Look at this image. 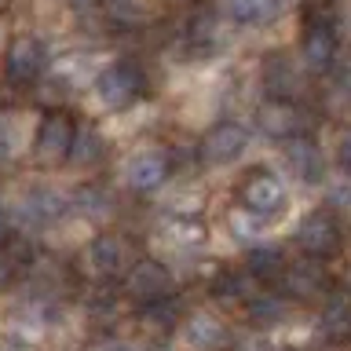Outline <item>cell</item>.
Segmentation results:
<instances>
[{
  "label": "cell",
  "mask_w": 351,
  "mask_h": 351,
  "mask_svg": "<svg viewBox=\"0 0 351 351\" xmlns=\"http://www.w3.org/2000/svg\"><path fill=\"white\" fill-rule=\"evenodd\" d=\"M169 176V154L158 147H143L125 161V183L132 191H154Z\"/></svg>",
  "instance_id": "7"
},
{
  "label": "cell",
  "mask_w": 351,
  "mask_h": 351,
  "mask_svg": "<svg viewBox=\"0 0 351 351\" xmlns=\"http://www.w3.org/2000/svg\"><path fill=\"white\" fill-rule=\"evenodd\" d=\"M8 238V213H4V202H0V241Z\"/></svg>",
  "instance_id": "29"
},
{
  "label": "cell",
  "mask_w": 351,
  "mask_h": 351,
  "mask_svg": "<svg viewBox=\"0 0 351 351\" xmlns=\"http://www.w3.org/2000/svg\"><path fill=\"white\" fill-rule=\"evenodd\" d=\"M241 208H245L249 216H256L260 223H267V219L282 216L285 213V183L278 180V176L271 172H249V180L241 183Z\"/></svg>",
  "instance_id": "1"
},
{
  "label": "cell",
  "mask_w": 351,
  "mask_h": 351,
  "mask_svg": "<svg viewBox=\"0 0 351 351\" xmlns=\"http://www.w3.org/2000/svg\"><path fill=\"white\" fill-rule=\"evenodd\" d=\"M40 70H44V48H40V40L19 37V40L8 48V59H4L8 81L29 84V81H37V77H40Z\"/></svg>",
  "instance_id": "10"
},
{
  "label": "cell",
  "mask_w": 351,
  "mask_h": 351,
  "mask_svg": "<svg viewBox=\"0 0 351 351\" xmlns=\"http://www.w3.org/2000/svg\"><path fill=\"white\" fill-rule=\"evenodd\" d=\"M260 81H263V92L271 99H293L304 92V77L296 70V62L289 55H267L260 66Z\"/></svg>",
  "instance_id": "8"
},
{
  "label": "cell",
  "mask_w": 351,
  "mask_h": 351,
  "mask_svg": "<svg viewBox=\"0 0 351 351\" xmlns=\"http://www.w3.org/2000/svg\"><path fill=\"white\" fill-rule=\"evenodd\" d=\"M274 0H227V15L234 22H263L271 15Z\"/></svg>",
  "instance_id": "24"
},
{
  "label": "cell",
  "mask_w": 351,
  "mask_h": 351,
  "mask_svg": "<svg viewBox=\"0 0 351 351\" xmlns=\"http://www.w3.org/2000/svg\"><path fill=\"white\" fill-rule=\"evenodd\" d=\"M0 4H4V0H0Z\"/></svg>",
  "instance_id": "31"
},
{
  "label": "cell",
  "mask_w": 351,
  "mask_h": 351,
  "mask_svg": "<svg viewBox=\"0 0 351 351\" xmlns=\"http://www.w3.org/2000/svg\"><path fill=\"white\" fill-rule=\"evenodd\" d=\"M219 300H252L256 296V278L249 271H223L213 285Z\"/></svg>",
  "instance_id": "18"
},
{
  "label": "cell",
  "mask_w": 351,
  "mask_h": 351,
  "mask_svg": "<svg viewBox=\"0 0 351 351\" xmlns=\"http://www.w3.org/2000/svg\"><path fill=\"white\" fill-rule=\"evenodd\" d=\"M77 202V213L88 216V219H106V216H114V194L106 191V186H84L81 194L73 197Z\"/></svg>",
  "instance_id": "19"
},
{
  "label": "cell",
  "mask_w": 351,
  "mask_h": 351,
  "mask_svg": "<svg viewBox=\"0 0 351 351\" xmlns=\"http://www.w3.org/2000/svg\"><path fill=\"white\" fill-rule=\"evenodd\" d=\"M180 340L191 351H216L219 344L227 340V329L216 322V318H208V315H191L183 322V333Z\"/></svg>",
  "instance_id": "16"
},
{
  "label": "cell",
  "mask_w": 351,
  "mask_h": 351,
  "mask_svg": "<svg viewBox=\"0 0 351 351\" xmlns=\"http://www.w3.org/2000/svg\"><path fill=\"white\" fill-rule=\"evenodd\" d=\"M285 161H289L296 180H304V183L322 180V169H326L322 150H318V143H311L307 136H289L285 139Z\"/></svg>",
  "instance_id": "13"
},
{
  "label": "cell",
  "mask_w": 351,
  "mask_h": 351,
  "mask_svg": "<svg viewBox=\"0 0 351 351\" xmlns=\"http://www.w3.org/2000/svg\"><path fill=\"white\" fill-rule=\"evenodd\" d=\"M139 92H143V77L132 62L110 66V70H103L95 81V99L106 110H125L132 99H139Z\"/></svg>",
  "instance_id": "2"
},
{
  "label": "cell",
  "mask_w": 351,
  "mask_h": 351,
  "mask_svg": "<svg viewBox=\"0 0 351 351\" xmlns=\"http://www.w3.org/2000/svg\"><path fill=\"white\" fill-rule=\"evenodd\" d=\"M125 293L136 296L139 304H150L158 296H169L172 293V274L169 267H161L158 260H139L125 267Z\"/></svg>",
  "instance_id": "5"
},
{
  "label": "cell",
  "mask_w": 351,
  "mask_h": 351,
  "mask_svg": "<svg viewBox=\"0 0 351 351\" xmlns=\"http://www.w3.org/2000/svg\"><path fill=\"white\" fill-rule=\"evenodd\" d=\"M110 19H114L117 26H136L143 19V11H139L136 0H114V4H110Z\"/></svg>",
  "instance_id": "25"
},
{
  "label": "cell",
  "mask_w": 351,
  "mask_h": 351,
  "mask_svg": "<svg viewBox=\"0 0 351 351\" xmlns=\"http://www.w3.org/2000/svg\"><path fill=\"white\" fill-rule=\"evenodd\" d=\"M103 154H106V143L95 128H81V132L73 128V143H70V154H66V158H73L81 169H92V165L103 161Z\"/></svg>",
  "instance_id": "17"
},
{
  "label": "cell",
  "mask_w": 351,
  "mask_h": 351,
  "mask_svg": "<svg viewBox=\"0 0 351 351\" xmlns=\"http://www.w3.org/2000/svg\"><path fill=\"white\" fill-rule=\"evenodd\" d=\"M70 143H73V121L66 114H51L37 132V154L51 165L70 154Z\"/></svg>",
  "instance_id": "14"
},
{
  "label": "cell",
  "mask_w": 351,
  "mask_h": 351,
  "mask_svg": "<svg viewBox=\"0 0 351 351\" xmlns=\"http://www.w3.org/2000/svg\"><path fill=\"white\" fill-rule=\"evenodd\" d=\"M84 351H132V344H125V340H117V337H103V340H95V344H88Z\"/></svg>",
  "instance_id": "28"
},
{
  "label": "cell",
  "mask_w": 351,
  "mask_h": 351,
  "mask_svg": "<svg viewBox=\"0 0 351 351\" xmlns=\"http://www.w3.org/2000/svg\"><path fill=\"white\" fill-rule=\"evenodd\" d=\"M4 351H22V348H4Z\"/></svg>",
  "instance_id": "30"
},
{
  "label": "cell",
  "mask_w": 351,
  "mask_h": 351,
  "mask_svg": "<svg viewBox=\"0 0 351 351\" xmlns=\"http://www.w3.org/2000/svg\"><path fill=\"white\" fill-rule=\"evenodd\" d=\"M84 263L92 274H99V278H117V274H125V267L132 263V249L121 234H99V238L88 241Z\"/></svg>",
  "instance_id": "4"
},
{
  "label": "cell",
  "mask_w": 351,
  "mask_h": 351,
  "mask_svg": "<svg viewBox=\"0 0 351 351\" xmlns=\"http://www.w3.org/2000/svg\"><path fill=\"white\" fill-rule=\"evenodd\" d=\"M304 125H307L304 110H296L289 99H271V103L260 106V128H263V136H271V139L300 136Z\"/></svg>",
  "instance_id": "11"
},
{
  "label": "cell",
  "mask_w": 351,
  "mask_h": 351,
  "mask_svg": "<svg viewBox=\"0 0 351 351\" xmlns=\"http://www.w3.org/2000/svg\"><path fill=\"white\" fill-rule=\"evenodd\" d=\"M296 245H300L304 252H311V256H329V252H337V245H340L337 216L329 213V208L307 213L300 219V227H296Z\"/></svg>",
  "instance_id": "3"
},
{
  "label": "cell",
  "mask_w": 351,
  "mask_h": 351,
  "mask_svg": "<svg viewBox=\"0 0 351 351\" xmlns=\"http://www.w3.org/2000/svg\"><path fill=\"white\" fill-rule=\"evenodd\" d=\"M282 278H285V293L296 296V300H322L329 289L326 267L315 260H300V263L282 267Z\"/></svg>",
  "instance_id": "9"
},
{
  "label": "cell",
  "mask_w": 351,
  "mask_h": 351,
  "mask_svg": "<svg viewBox=\"0 0 351 351\" xmlns=\"http://www.w3.org/2000/svg\"><path fill=\"white\" fill-rule=\"evenodd\" d=\"M322 333L329 337V340H344L348 337V300H344V293H333L326 300V307H322Z\"/></svg>",
  "instance_id": "20"
},
{
  "label": "cell",
  "mask_w": 351,
  "mask_h": 351,
  "mask_svg": "<svg viewBox=\"0 0 351 351\" xmlns=\"http://www.w3.org/2000/svg\"><path fill=\"white\" fill-rule=\"evenodd\" d=\"M66 208V197L59 191H51V186H29L26 194H22V202H19V219L22 223H29V227H40V223H48V219H55Z\"/></svg>",
  "instance_id": "12"
},
{
  "label": "cell",
  "mask_w": 351,
  "mask_h": 351,
  "mask_svg": "<svg viewBox=\"0 0 351 351\" xmlns=\"http://www.w3.org/2000/svg\"><path fill=\"white\" fill-rule=\"evenodd\" d=\"M249 318L256 322L260 329L263 326H278L282 318H285V300H278V296H252V304H249Z\"/></svg>",
  "instance_id": "23"
},
{
  "label": "cell",
  "mask_w": 351,
  "mask_h": 351,
  "mask_svg": "<svg viewBox=\"0 0 351 351\" xmlns=\"http://www.w3.org/2000/svg\"><path fill=\"white\" fill-rule=\"evenodd\" d=\"M66 95H70V92H66V84H62V81H48V84H40V99H44V103H55V99L62 103Z\"/></svg>",
  "instance_id": "27"
},
{
  "label": "cell",
  "mask_w": 351,
  "mask_h": 351,
  "mask_svg": "<svg viewBox=\"0 0 351 351\" xmlns=\"http://www.w3.org/2000/svg\"><path fill=\"white\" fill-rule=\"evenodd\" d=\"M282 267H285V256H282L278 249H252L245 271L252 274V278L267 282V278H274V274H282Z\"/></svg>",
  "instance_id": "22"
},
{
  "label": "cell",
  "mask_w": 351,
  "mask_h": 351,
  "mask_svg": "<svg viewBox=\"0 0 351 351\" xmlns=\"http://www.w3.org/2000/svg\"><path fill=\"white\" fill-rule=\"evenodd\" d=\"M11 143H15V132H11V117L0 114V161L11 154Z\"/></svg>",
  "instance_id": "26"
},
{
  "label": "cell",
  "mask_w": 351,
  "mask_h": 351,
  "mask_svg": "<svg viewBox=\"0 0 351 351\" xmlns=\"http://www.w3.org/2000/svg\"><path fill=\"white\" fill-rule=\"evenodd\" d=\"M249 147V132L238 121H219V125L202 139V158L208 165H234Z\"/></svg>",
  "instance_id": "6"
},
{
  "label": "cell",
  "mask_w": 351,
  "mask_h": 351,
  "mask_svg": "<svg viewBox=\"0 0 351 351\" xmlns=\"http://www.w3.org/2000/svg\"><path fill=\"white\" fill-rule=\"evenodd\" d=\"M180 315H183V307H180V300H176L172 293L143 304V322L154 326V329H172L176 322H180Z\"/></svg>",
  "instance_id": "21"
},
{
  "label": "cell",
  "mask_w": 351,
  "mask_h": 351,
  "mask_svg": "<svg viewBox=\"0 0 351 351\" xmlns=\"http://www.w3.org/2000/svg\"><path fill=\"white\" fill-rule=\"evenodd\" d=\"M300 59H304L307 70H315V73H329V70H333L337 40H333V33H329V26H311V33L304 37Z\"/></svg>",
  "instance_id": "15"
}]
</instances>
